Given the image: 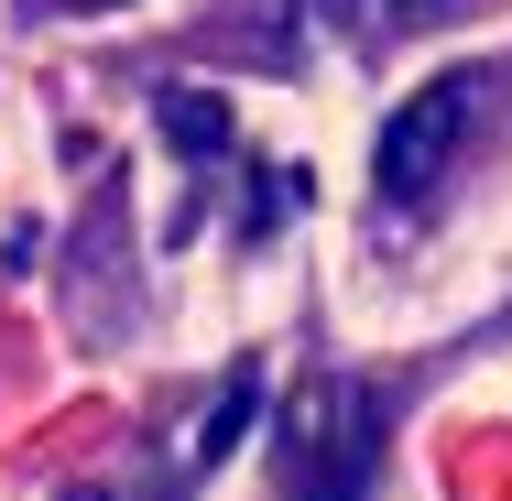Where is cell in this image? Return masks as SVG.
<instances>
[{
    "label": "cell",
    "mask_w": 512,
    "mask_h": 501,
    "mask_svg": "<svg viewBox=\"0 0 512 501\" xmlns=\"http://www.w3.org/2000/svg\"><path fill=\"white\" fill-rule=\"evenodd\" d=\"M306 197H316L306 164H262V175H251V207H240V240H273L284 218H306Z\"/></svg>",
    "instance_id": "5"
},
{
    "label": "cell",
    "mask_w": 512,
    "mask_h": 501,
    "mask_svg": "<svg viewBox=\"0 0 512 501\" xmlns=\"http://www.w3.org/2000/svg\"><path fill=\"white\" fill-rule=\"evenodd\" d=\"M382 22H436V0H382Z\"/></svg>",
    "instance_id": "6"
},
{
    "label": "cell",
    "mask_w": 512,
    "mask_h": 501,
    "mask_svg": "<svg viewBox=\"0 0 512 501\" xmlns=\"http://www.w3.org/2000/svg\"><path fill=\"white\" fill-rule=\"evenodd\" d=\"M251 414H262V371H229L218 403L197 414V436H186V469H218V458L240 447V425H251Z\"/></svg>",
    "instance_id": "4"
},
{
    "label": "cell",
    "mask_w": 512,
    "mask_h": 501,
    "mask_svg": "<svg viewBox=\"0 0 512 501\" xmlns=\"http://www.w3.org/2000/svg\"><path fill=\"white\" fill-rule=\"evenodd\" d=\"M153 120H164V142L186 153V164H218L229 142H240V120H229V99H207V88H153Z\"/></svg>",
    "instance_id": "3"
},
{
    "label": "cell",
    "mask_w": 512,
    "mask_h": 501,
    "mask_svg": "<svg viewBox=\"0 0 512 501\" xmlns=\"http://www.w3.org/2000/svg\"><path fill=\"white\" fill-rule=\"evenodd\" d=\"M502 99V66H447V77H425L393 120H382V142H371V186L393 218H425L436 186L458 175V153L480 142V120Z\"/></svg>",
    "instance_id": "2"
},
{
    "label": "cell",
    "mask_w": 512,
    "mask_h": 501,
    "mask_svg": "<svg viewBox=\"0 0 512 501\" xmlns=\"http://www.w3.org/2000/svg\"><path fill=\"white\" fill-rule=\"evenodd\" d=\"M382 425H393V403H382V382H360V371L295 382V403H284V501H371V480H382Z\"/></svg>",
    "instance_id": "1"
}]
</instances>
